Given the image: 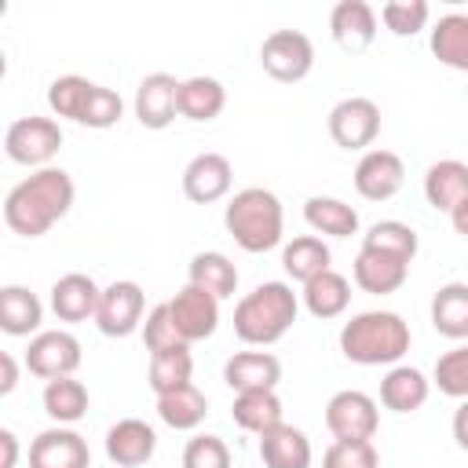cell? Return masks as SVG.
<instances>
[{
    "instance_id": "b9f144b4",
    "label": "cell",
    "mask_w": 468,
    "mask_h": 468,
    "mask_svg": "<svg viewBox=\"0 0 468 468\" xmlns=\"http://www.w3.org/2000/svg\"><path fill=\"white\" fill-rule=\"evenodd\" d=\"M183 468H230V450L219 435H194L183 446Z\"/></svg>"
},
{
    "instance_id": "d4e9b609",
    "label": "cell",
    "mask_w": 468,
    "mask_h": 468,
    "mask_svg": "<svg viewBox=\"0 0 468 468\" xmlns=\"http://www.w3.org/2000/svg\"><path fill=\"white\" fill-rule=\"evenodd\" d=\"M303 307H307V314H314V318H340L344 311H347V303H351V282L340 274V271H322L318 278H311L307 285H303Z\"/></svg>"
},
{
    "instance_id": "e0dca14e",
    "label": "cell",
    "mask_w": 468,
    "mask_h": 468,
    "mask_svg": "<svg viewBox=\"0 0 468 468\" xmlns=\"http://www.w3.org/2000/svg\"><path fill=\"white\" fill-rule=\"evenodd\" d=\"M410 274V263L402 256H391V252H380V249H358L355 263H351V278L362 292H373V296H388L395 289H402Z\"/></svg>"
},
{
    "instance_id": "1f68e13d",
    "label": "cell",
    "mask_w": 468,
    "mask_h": 468,
    "mask_svg": "<svg viewBox=\"0 0 468 468\" xmlns=\"http://www.w3.org/2000/svg\"><path fill=\"white\" fill-rule=\"evenodd\" d=\"M186 282L197 285V289H205V292H212L216 300H227V296H234V289H238V267H234L230 256H223V252H197V256L190 260Z\"/></svg>"
},
{
    "instance_id": "7402d4cb",
    "label": "cell",
    "mask_w": 468,
    "mask_h": 468,
    "mask_svg": "<svg viewBox=\"0 0 468 468\" xmlns=\"http://www.w3.org/2000/svg\"><path fill=\"white\" fill-rule=\"evenodd\" d=\"M424 197L435 212H450L461 197H468V165L457 157H442L424 172Z\"/></svg>"
},
{
    "instance_id": "8992f818",
    "label": "cell",
    "mask_w": 468,
    "mask_h": 468,
    "mask_svg": "<svg viewBox=\"0 0 468 468\" xmlns=\"http://www.w3.org/2000/svg\"><path fill=\"white\" fill-rule=\"evenodd\" d=\"M260 66L274 80L296 84V80H303L314 69V44L300 29H274L260 44Z\"/></svg>"
},
{
    "instance_id": "4316f807",
    "label": "cell",
    "mask_w": 468,
    "mask_h": 468,
    "mask_svg": "<svg viewBox=\"0 0 468 468\" xmlns=\"http://www.w3.org/2000/svg\"><path fill=\"white\" fill-rule=\"evenodd\" d=\"M303 219L314 234H329V238H351L358 234V212L340 201V197H325V194H314L303 201Z\"/></svg>"
},
{
    "instance_id": "ba28073f",
    "label": "cell",
    "mask_w": 468,
    "mask_h": 468,
    "mask_svg": "<svg viewBox=\"0 0 468 468\" xmlns=\"http://www.w3.org/2000/svg\"><path fill=\"white\" fill-rule=\"evenodd\" d=\"M143 307L146 296L139 289V282H110L99 296V311H95V325L102 336H132L135 329H143Z\"/></svg>"
},
{
    "instance_id": "cb8c5ba5",
    "label": "cell",
    "mask_w": 468,
    "mask_h": 468,
    "mask_svg": "<svg viewBox=\"0 0 468 468\" xmlns=\"http://www.w3.org/2000/svg\"><path fill=\"white\" fill-rule=\"evenodd\" d=\"M44 322V303L26 285H4L0 289V329L7 336H37Z\"/></svg>"
},
{
    "instance_id": "f35d334b",
    "label": "cell",
    "mask_w": 468,
    "mask_h": 468,
    "mask_svg": "<svg viewBox=\"0 0 468 468\" xmlns=\"http://www.w3.org/2000/svg\"><path fill=\"white\" fill-rule=\"evenodd\" d=\"M431 18V7L424 0H388L380 7V22L395 33V37H413L428 26Z\"/></svg>"
},
{
    "instance_id": "7c38bea8",
    "label": "cell",
    "mask_w": 468,
    "mask_h": 468,
    "mask_svg": "<svg viewBox=\"0 0 468 468\" xmlns=\"http://www.w3.org/2000/svg\"><path fill=\"white\" fill-rule=\"evenodd\" d=\"M406 183V165L395 150H366L355 165V190L366 201H388L402 190Z\"/></svg>"
},
{
    "instance_id": "ab89813d",
    "label": "cell",
    "mask_w": 468,
    "mask_h": 468,
    "mask_svg": "<svg viewBox=\"0 0 468 468\" xmlns=\"http://www.w3.org/2000/svg\"><path fill=\"white\" fill-rule=\"evenodd\" d=\"M377 464L380 453L373 439H336L322 457V468H377Z\"/></svg>"
},
{
    "instance_id": "6da1fadb",
    "label": "cell",
    "mask_w": 468,
    "mask_h": 468,
    "mask_svg": "<svg viewBox=\"0 0 468 468\" xmlns=\"http://www.w3.org/2000/svg\"><path fill=\"white\" fill-rule=\"evenodd\" d=\"M73 208V179L66 168H37L4 197V223L22 238L48 234Z\"/></svg>"
},
{
    "instance_id": "4dcf8cb0",
    "label": "cell",
    "mask_w": 468,
    "mask_h": 468,
    "mask_svg": "<svg viewBox=\"0 0 468 468\" xmlns=\"http://www.w3.org/2000/svg\"><path fill=\"white\" fill-rule=\"evenodd\" d=\"M431 55L442 66L468 73V15L450 11L431 26Z\"/></svg>"
},
{
    "instance_id": "ee69618b",
    "label": "cell",
    "mask_w": 468,
    "mask_h": 468,
    "mask_svg": "<svg viewBox=\"0 0 468 468\" xmlns=\"http://www.w3.org/2000/svg\"><path fill=\"white\" fill-rule=\"evenodd\" d=\"M15 384H18V362L11 351H4L0 355V395H11Z\"/></svg>"
},
{
    "instance_id": "7bdbcfd3",
    "label": "cell",
    "mask_w": 468,
    "mask_h": 468,
    "mask_svg": "<svg viewBox=\"0 0 468 468\" xmlns=\"http://www.w3.org/2000/svg\"><path fill=\"white\" fill-rule=\"evenodd\" d=\"M143 344H146L150 355L183 344L179 333H176V322H172V314H168V303L150 307V314H146V322H143Z\"/></svg>"
},
{
    "instance_id": "f6af8a7d",
    "label": "cell",
    "mask_w": 468,
    "mask_h": 468,
    "mask_svg": "<svg viewBox=\"0 0 468 468\" xmlns=\"http://www.w3.org/2000/svg\"><path fill=\"white\" fill-rule=\"evenodd\" d=\"M0 450H4L0 468H15V464H18V439H15L11 428H0Z\"/></svg>"
},
{
    "instance_id": "d6986e66",
    "label": "cell",
    "mask_w": 468,
    "mask_h": 468,
    "mask_svg": "<svg viewBox=\"0 0 468 468\" xmlns=\"http://www.w3.org/2000/svg\"><path fill=\"white\" fill-rule=\"evenodd\" d=\"M223 380L234 395L241 391H274L282 380V362L271 351H238L223 366Z\"/></svg>"
},
{
    "instance_id": "5bb4252c",
    "label": "cell",
    "mask_w": 468,
    "mask_h": 468,
    "mask_svg": "<svg viewBox=\"0 0 468 468\" xmlns=\"http://www.w3.org/2000/svg\"><path fill=\"white\" fill-rule=\"evenodd\" d=\"M179 84L172 73H146L135 88V117L143 128L161 132L179 113Z\"/></svg>"
},
{
    "instance_id": "9a60e30c",
    "label": "cell",
    "mask_w": 468,
    "mask_h": 468,
    "mask_svg": "<svg viewBox=\"0 0 468 468\" xmlns=\"http://www.w3.org/2000/svg\"><path fill=\"white\" fill-rule=\"evenodd\" d=\"M230 183H234V168L216 150H205V154L190 157V165L183 168V194L194 205H212V201L227 197Z\"/></svg>"
},
{
    "instance_id": "836d02e7",
    "label": "cell",
    "mask_w": 468,
    "mask_h": 468,
    "mask_svg": "<svg viewBox=\"0 0 468 468\" xmlns=\"http://www.w3.org/2000/svg\"><path fill=\"white\" fill-rule=\"evenodd\" d=\"M190 373H194L190 344H176V347H165V351L150 355V388H154V395H168V391L190 384Z\"/></svg>"
},
{
    "instance_id": "8d00e7d4",
    "label": "cell",
    "mask_w": 468,
    "mask_h": 468,
    "mask_svg": "<svg viewBox=\"0 0 468 468\" xmlns=\"http://www.w3.org/2000/svg\"><path fill=\"white\" fill-rule=\"evenodd\" d=\"M91 80L88 77H77V73H66V77H55L48 84V106L55 117H69V121H80L84 113V102L91 95Z\"/></svg>"
},
{
    "instance_id": "d6a6232c",
    "label": "cell",
    "mask_w": 468,
    "mask_h": 468,
    "mask_svg": "<svg viewBox=\"0 0 468 468\" xmlns=\"http://www.w3.org/2000/svg\"><path fill=\"white\" fill-rule=\"evenodd\" d=\"M205 413H208V399H205V391H197L194 384H183V388H176V391H168V395H157V417H161L168 428H176V431L197 428V424L205 420Z\"/></svg>"
},
{
    "instance_id": "f546056e",
    "label": "cell",
    "mask_w": 468,
    "mask_h": 468,
    "mask_svg": "<svg viewBox=\"0 0 468 468\" xmlns=\"http://www.w3.org/2000/svg\"><path fill=\"white\" fill-rule=\"evenodd\" d=\"M329 245L318 234H300L282 249V267L292 282L307 285L311 278H318L322 271H329Z\"/></svg>"
},
{
    "instance_id": "4fadbf2b",
    "label": "cell",
    "mask_w": 468,
    "mask_h": 468,
    "mask_svg": "<svg viewBox=\"0 0 468 468\" xmlns=\"http://www.w3.org/2000/svg\"><path fill=\"white\" fill-rule=\"evenodd\" d=\"M29 468H91V450L84 435L55 424L29 442Z\"/></svg>"
},
{
    "instance_id": "5b68a950",
    "label": "cell",
    "mask_w": 468,
    "mask_h": 468,
    "mask_svg": "<svg viewBox=\"0 0 468 468\" xmlns=\"http://www.w3.org/2000/svg\"><path fill=\"white\" fill-rule=\"evenodd\" d=\"M62 146V128L58 121L51 117H18L7 124L4 132V150L15 165H26V168H48V161L58 154Z\"/></svg>"
},
{
    "instance_id": "52a82bcc",
    "label": "cell",
    "mask_w": 468,
    "mask_h": 468,
    "mask_svg": "<svg viewBox=\"0 0 468 468\" xmlns=\"http://www.w3.org/2000/svg\"><path fill=\"white\" fill-rule=\"evenodd\" d=\"M329 135L344 150H366L380 135V106L366 95H347L329 110Z\"/></svg>"
},
{
    "instance_id": "f1b7e54d",
    "label": "cell",
    "mask_w": 468,
    "mask_h": 468,
    "mask_svg": "<svg viewBox=\"0 0 468 468\" xmlns=\"http://www.w3.org/2000/svg\"><path fill=\"white\" fill-rule=\"evenodd\" d=\"M230 417L241 431H252V435H267L271 428L285 424L282 420V399L274 391H241V395H234Z\"/></svg>"
},
{
    "instance_id": "e575fe53",
    "label": "cell",
    "mask_w": 468,
    "mask_h": 468,
    "mask_svg": "<svg viewBox=\"0 0 468 468\" xmlns=\"http://www.w3.org/2000/svg\"><path fill=\"white\" fill-rule=\"evenodd\" d=\"M44 413L55 424H77L88 413V388L73 377H58L44 384Z\"/></svg>"
},
{
    "instance_id": "ac0fdd59",
    "label": "cell",
    "mask_w": 468,
    "mask_h": 468,
    "mask_svg": "<svg viewBox=\"0 0 468 468\" xmlns=\"http://www.w3.org/2000/svg\"><path fill=\"white\" fill-rule=\"evenodd\" d=\"M154 450H157V431L139 417H124L106 431V457L117 468H139L154 457Z\"/></svg>"
},
{
    "instance_id": "7a4b0ae2",
    "label": "cell",
    "mask_w": 468,
    "mask_h": 468,
    "mask_svg": "<svg viewBox=\"0 0 468 468\" xmlns=\"http://www.w3.org/2000/svg\"><path fill=\"white\" fill-rule=\"evenodd\" d=\"M300 314V296L289 282H263L252 292H245L234 307V333L249 347L278 344Z\"/></svg>"
},
{
    "instance_id": "bcb514c9",
    "label": "cell",
    "mask_w": 468,
    "mask_h": 468,
    "mask_svg": "<svg viewBox=\"0 0 468 468\" xmlns=\"http://www.w3.org/2000/svg\"><path fill=\"white\" fill-rule=\"evenodd\" d=\"M453 439H457V446L461 450H468V399L457 406V413H453Z\"/></svg>"
},
{
    "instance_id": "74e56055",
    "label": "cell",
    "mask_w": 468,
    "mask_h": 468,
    "mask_svg": "<svg viewBox=\"0 0 468 468\" xmlns=\"http://www.w3.org/2000/svg\"><path fill=\"white\" fill-rule=\"evenodd\" d=\"M431 380L442 395L450 399H468V344H457L453 351L439 355L435 369H431Z\"/></svg>"
},
{
    "instance_id": "ffe728a7",
    "label": "cell",
    "mask_w": 468,
    "mask_h": 468,
    "mask_svg": "<svg viewBox=\"0 0 468 468\" xmlns=\"http://www.w3.org/2000/svg\"><path fill=\"white\" fill-rule=\"evenodd\" d=\"M99 296L102 289L95 285L91 274L69 271L51 285V311L58 322H88L99 311Z\"/></svg>"
},
{
    "instance_id": "83f0119b",
    "label": "cell",
    "mask_w": 468,
    "mask_h": 468,
    "mask_svg": "<svg viewBox=\"0 0 468 468\" xmlns=\"http://www.w3.org/2000/svg\"><path fill=\"white\" fill-rule=\"evenodd\" d=\"M223 106H227V91H223V84L216 77L197 73V77H186L179 84V117H186V121H216L223 113Z\"/></svg>"
},
{
    "instance_id": "30bf717a",
    "label": "cell",
    "mask_w": 468,
    "mask_h": 468,
    "mask_svg": "<svg viewBox=\"0 0 468 468\" xmlns=\"http://www.w3.org/2000/svg\"><path fill=\"white\" fill-rule=\"evenodd\" d=\"M325 428L333 431V439H373L380 428V410L377 399H369L366 391H336L325 402Z\"/></svg>"
},
{
    "instance_id": "7dc6e473",
    "label": "cell",
    "mask_w": 468,
    "mask_h": 468,
    "mask_svg": "<svg viewBox=\"0 0 468 468\" xmlns=\"http://www.w3.org/2000/svg\"><path fill=\"white\" fill-rule=\"evenodd\" d=\"M450 223H453V230H457L461 238H468V197H461V201L450 208Z\"/></svg>"
},
{
    "instance_id": "3957f363",
    "label": "cell",
    "mask_w": 468,
    "mask_h": 468,
    "mask_svg": "<svg viewBox=\"0 0 468 468\" xmlns=\"http://www.w3.org/2000/svg\"><path fill=\"white\" fill-rule=\"evenodd\" d=\"M340 351L355 366H399L410 351V325L395 311H362L344 322Z\"/></svg>"
},
{
    "instance_id": "60d3db41",
    "label": "cell",
    "mask_w": 468,
    "mask_h": 468,
    "mask_svg": "<svg viewBox=\"0 0 468 468\" xmlns=\"http://www.w3.org/2000/svg\"><path fill=\"white\" fill-rule=\"evenodd\" d=\"M121 113H124V99L113 91V88H102V84H95L91 88V95H88V102H84V113H80V121L77 124H84V128H113L117 121H121Z\"/></svg>"
},
{
    "instance_id": "2e32d148",
    "label": "cell",
    "mask_w": 468,
    "mask_h": 468,
    "mask_svg": "<svg viewBox=\"0 0 468 468\" xmlns=\"http://www.w3.org/2000/svg\"><path fill=\"white\" fill-rule=\"evenodd\" d=\"M329 33L340 51L358 55L377 40V11L366 0H340L329 11Z\"/></svg>"
},
{
    "instance_id": "9c48e42d",
    "label": "cell",
    "mask_w": 468,
    "mask_h": 468,
    "mask_svg": "<svg viewBox=\"0 0 468 468\" xmlns=\"http://www.w3.org/2000/svg\"><path fill=\"white\" fill-rule=\"evenodd\" d=\"M26 366L33 377L40 380H58V377H73L80 366V340L66 329H44L29 340L26 347Z\"/></svg>"
},
{
    "instance_id": "484cf974",
    "label": "cell",
    "mask_w": 468,
    "mask_h": 468,
    "mask_svg": "<svg viewBox=\"0 0 468 468\" xmlns=\"http://www.w3.org/2000/svg\"><path fill=\"white\" fill-rule=\"evenodd\" d=\"M431 325L446 340H468V282H446L435 292Z\"/></svg>"
},
{
    "instance_id": "8fae6325",
    "label": "cell",
    "mask_w": 468,
    "mask_h": 468,
    "mask_svg": "<svg viewBox=\"0 0 468 468\" xmlns=\"http://www.w3.org/2000/svg\"><path fill=\"white\" fill-rule=\"evenodd\" d=\"M168 314L176 322V333L183 344H194V340H208L219 325V300L197 285H183L172 300H168Z\"/></svg>"
},
{
    "instance_id": "44dd1931",
    "label": "cell",
    "mask_w": 468,
    "mask_h": 468,
    "mask_svg": "<svg viewBox=\"0 0 468 468\" xmlns=\"http://www.w3.org/2000/svg\"><path fill=\"white\" fill-rule=\"evenodd\" d=\"M431 380L417 366H391L380 380V402L391 413H413L428 402Z\"/></svg>"
},
{
    "instance_id": "d590c367",
    "label": "cell",
    "mask_w": 468,
    "mask_h": 468,
    "mask_svg": "<svg viewBox=\"0 0 468 468\" xmlns=\"http://www.w3.org/2000/svg\"><path fill=\"white\" fill-rule=\"evenodd\" d=\"M362 249H380V252H391V256H402L406 263H413L420 241H417V230L402 219H380L373 223L366 234H362Z\"/></svg>"
},
{
    "instance_id": "603a6c76",
    "label": "cell",
    "mask_w": 468,
    "mask_h": 468,
    "mask_svg": "<svg viewBox=\"0 0 468 468\" xmlns=\"http://www.w3.org/2000/svg\"><path fill=\"white\" fill-rule=\"evenodd\" d=\"M260 461L263 468H311V439L292 424H278L260 435Z\"/></svg>"
},
{
    "instance_id": "277c9868",
    "label": "cell",
    "mask_w": 468,
    "mask_h": 468,
    "mask_svg": "<svg viewBox=\"0 0 468 468\" xmlns=\"http://www.w3.org/2000/svg\"><path fill=\"white\" fill-rule=\"evenodd\" d=\"M223 227L227 234L245 249V252H267L282 241L285 230V212L274 190L267 186H245L238 190L227 208H223Z\"/></svg>"
}]
</instances>
